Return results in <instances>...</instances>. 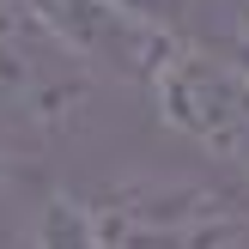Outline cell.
Listing matches in <instances>:
<instances>
[{"label":"cell","instance_id":"cell-1","mask_svg":"<svg viewBox=\"0 0 249 249\" xmlns=\"http://www.w3.org/2000/svg\"><path fill=\"white\" fill-rule=\"evenodd\" d=\"M97 73L36 18L31 0H0V122L24 134H67L91 116Z\"/></svg>","mask_w":249,"mask_h":249},{"label":"cell","instance_id":"cell-6","mask_svg":"<svg viewBox=\"0 0 249 249\" xmlns=\"http://www.w3.org/2000/svg\"><path fill=\"white\" fill-rule=\"evenodd\" d=\"M237 36H249V0H237Z\"/></svg>","mask_w":249,"mask_h":249},{"label":"cell","instance_id":"cell-7","mask_svg":"<svg viewBox=\"0 0 249 249\" xmlns=\"http://www.w3.org/2000/svg\"><path fill=\"white\" fill-rule=\"evenodd\" d=\"M0 177H6V164H0Z\"/></svg>","mask_w":249,"mask_h":249},{"label":"cell","instance_id":"cell-4","mask_svg":"<svg viewBox=\"0 0 249 249\" xmlns=\"http://www.w3.org/2000/svg\"><path fill=\"white\" fill-rule=\"evenodd\" d=\"M31 249H109V237H104L97 207H85L79 195H49L36 207Z\"/></svg>","mask_w":249,"mask_h":249},{"label":"cell","instance_id":"cell-2","mask_svg":"<svg viewBox=\"0 0 249 249\" xmlns=\"http://www.w3.org/2000/svg\"><path fill=\"white\" fill-rule=\"evenodd\" d=\"M146 91H152V109L164 116V128H177L207 158L249 177V73L225 49L177 43Z\"/></svg>","mask_w":249,"mask_h":249},{"label":"cell","instance_id":"cell-3","mask_svg":"<svg viewBox=\"0 0 249 249\" xmlns=\"http://www.w3.org/2000/svg\"><path fill=\"white\" fill-rule=\"evenodd\" d=\"M31 6L97 79L109 73V79L152 85V73L164 67L170 49H177V31H164V24L116 6V0H31Z\"/></svg>","mask_w":249,"mask_h":249},{"label":"cell","instance_id":"cell-5","mask_svg":"<svg viewBox=\"0 0 249 249\" xmlns=\"http://www.w3.org/2000/svg\"><path fill=\"white\" fill-rule=\"evenodd\" d=\"M116 6H128V12H140V18H152V24L170 31V18L182 12V0H116Z\"/></svg>","mask_w":249,"mask_h":249}]
</instances>
